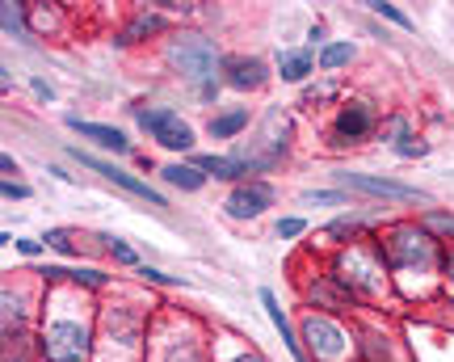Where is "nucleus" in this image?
Returning a JSON list of instances; mask_svg holds the SVG:
<instances>
[{
	"mask_svg": "<svg viewBox=\"0 0 454 362\" xmlns=\"http://www.w3.org/2000/svg\"><path fill=\"white\" fill-rule=\"evenodd\" d=\"M67 299H55V312L43 316V337H38V354L47 362H84L89 350L98 342L93 333V316L84 312H64Z\"/></svg>",
	"mask_w": 454,
	"mask_h": 362,
	"instance_id": "1",
	"label": "nucleus"
},
{
	"mask_svg": "<svg viewBox=\"0 0 454 362\" xmlns=\"http://www.w3.org/2000/svg\"><path fill=\"white\" fill-rule=\"evenodd\" d=\"M379 253H383V262L395 274H429V270L442 265L438 240L421 224H395V228H387V236L379 240Z\"/></svg>",
	"mask_w": 454,
	"mask_h": 362,
	"instance_id": "2",
	"label": "nucleus"
},
{
	"mask_svg": "<svg viewBox=\"0 0 454 362\" xmlns=\"http://www.w3.org/2000/svg\"><path fill=\"white\" fill-rule=\"evenodd\" d=\"M164 59H168L173 72H181V76H185L190 84H198V89L215 84L219 81L215 72H223L219 43L207 38V34H198V30H177L173 34V38H168V47H164Z\"/></svg>",
	"mask_w": 454,
	"mask_h": 362,
	"instance_id": "3",
	"label": "nucleus"
},
{
	"mask_svg": "<svg viewBox=\"0 0 454 362\" xmlns=\"http://www.w3.org/2000/svg\"><path fill=\"white\" fill-rule=\"evenodd\" d=\"M383 265H387V262H383V253L374 257V253H366V248H349L333 274H337V279L345 282L357 299H362V295H374V291H383V287H387Z\"/></svg>",
	"mask_w": 454,
	"mask_h": 362,
	"instance_id": "4",
	"label": "nucleus"
},
{
	"mask_svg": "<svg viewBox=\"0 0 454 362\" xmlns=\"http://www.w3.org/2000/svg\"><path fill=\"white\" fill-rule=\"evenodd\" d=\"M303 342L316 354V362H345L349 354H357V346H349V333L320 312H311L303 320Z\"/></svg>",
	"mask_w": 454,
	"mask_h": 362,
	"instance_id": "5",
	"label": "nucleus"
},
{
	"mask_svg": "<svg viewBox=\"0 0 454 362\" xmlns=\"http://www.w3.org/2000/svg\"><path fill=\"white\" fill-rule=\"evenodd\" d=\"M139 127H144L160 148L168 152H190L194 148V127L177 114V110H168V106H152V110H139Z\"/></svg>",
	"mask_w": 454,
	"mask_h": 362,
	"instance_id": "6",
	"label": "nucleus"
},
{
	"mask_svg": "<svg viewBox=\"0 0 454 362\" xmlns=\"http://www.w3.org/2000/svg\"><path fill=\"white\" fill-rule=\"evenodd\" d=\"M67 156H72V161H81L84 169H93V173H101V177H106V181H114V185H122L127 194L144 198V202H152V207H168V202H164V194H160V190H152L147 181H139V177H130V173H122V169H118V165H110V161H98L93 152L67 148Z\"/></svg>",
	"mask_w": 454,
	"mask_h": 362,
	"instance_id": "7",
	"label": "nucleus"
},
{
	"mask_svg": "<svg viewBox=\"0 0 454 362\" xmlns=\"http://www.w3.org/2000/svg\"><path fill=\"white\" fill-rule=\"evenodd\" d=\"M374 127H379V114H374L371 101H362V98H349L337 110V118H333V135H337V144H362Z\"/></svg>",
	"mask_w": 454,
	"mask_h": 362,
	"instance_id": "8",
	"label": "nucleus"
},
{
	"mask_svg": "<svg viewBox=\"0 0 454 362\" xmlns=\"http://www.w3.org/2000/svg\"><path fill=\"white\" fill-rule=\"evenodd\" d=\"M337 181L345 185V190H357V194L395 198V202H429V194H425V190L404 185V181H391V177H371V173H337Z\"/></svg>",
	"mask_w": 454,
	"mask_h": 362,
	"instance_id": "9",
	"label": "nucleus"
},
{
	"mask_svg": "<svg viewBox=\"0 0 454 362\" xmlns=\"http://www.w3.org/2000/svg\"><path fill=\"white\" fill-rule=\"evenodd\" d=\"M270 207H274V190H270L261 177L244 181V185H236V190L223 198L227 219H257V215H265Z\"/></svg>",
	"mask_w": 454,
	"mask_h": 362,
	"instance_id": "10",
	"label": "nucleus"
},
{
	"mask_svg": "<svg viewBox=\"0 0 454 362\" xmlns=\"http://www.w3.org/2000/svg\"><path fill=\"white\" fill-rule=\"evenodd\" d=\"M265 81H270V64L257 59V55H227L223 59V84L227 89L248 93V89H261Z\"/></svg>",
	"mask_w": 454,
	"mask_h": 362,
	"instance_id": "11",
	"label": "nucleus"
},
{
	"mask_svg": "<svg viewBox=\"0 0 454 362\" xmlns=\"http://www.w3.org/2000/svg\"><path fill=\"white\" fill-rule=\"evenodd\" d=\"M194 165L202 169L207 177H215V181H236V185H244V181H257L253 161H244L240 152H236V156H194Z\"/></svg>",
	"mask_w": 454,
	"mask_h": 362,
	"instance_id": "12",
	"label": "nucleus"
},
{
	"mask_svg": "<svg viewBox=\"0 0 454 362\" xmlns=\"http://www.w3.org/2000/svg\"><path fill=\"white\" fill-rule=\"evenodd\" d=\"M64 122H67V127H72L76 135L93 139V144H98V148H106V152H118V156H122V152H130L127 135L118 131V127H106V122H89V118H81V114H67Z\"/></svg>",
	"mask_w": 454,
	"mask_h": 362,
	"instance_id": "13",
	"label": "nucleus"
},
{
	"mask_svg": "<svg viewBox=\"0 0 454 362\" xmlns=\"http://www.w3.org/2000/svg\"><path fill=\"white\" fill-rule=\"evenodd\" d=\"M261 303H265V316H270V325L278 329V337H282V346L291 350V358H294V362H311V358H308V350H303V342L294 337L291 320H286V312H282V303H278V295L270 291V287H261Z\"/></svg>",
	"mask_w": 454,
	"mask_h": 362,
	"instance_id": "14",
	"label": "nucleus"
},
{
	"mask_svg": "<svg viewBox=\"0 0 454 362\" xmlns=\"http://www.w3.org/2000/svg\"><path fill=\"white\" fill-rule=\"evenodd\" d=\"M311 303L325 308V312H345V308H354L357 303V295L337 279V274H325V279L311 287Z\"/></svg>",
	"mask_w": 454,
	"mask_h": 362,
	"instance_id": "15",
	"label": "nucleus"
},
{
	"mask_svg": "<svg viewBox=\"0 0 454 362\" xmlns=\"http://www.w3.org/2000/svg\"><path fill=\"white\" fill-rule=\"evenodd\" d=\"M43 282H72L76 291H101V287H110V274H101V270H64V265H47L43 270Z\"/></svg>",
	"mask_w": 454,
	"mask_h": 362,
	"instance_id": "16",
	"label": "nucleus"
},
{
	"mask_svg": "<svg viewBox=\"0 0 454 362\" xmlns=\"http://www.w3.org/2000/svg\"><path fill=\"white\" fill-rule=\"evenodd\" d=\"M248 122H253L248 106H231V110H223V114H211L207 135H211V139H236L240 131H248Z\"/></svg>",
	"mask_w": 454,
	"mask_h": 362,
	"instance_id": "17",
	"label": "nucleus"
},
{
	"mask_svg": "<svg viewBox=\"0 0 454 362\" xmlns=\"http://www.w3.org/2000/svg\"><path fill=\"white\" fill-rule=\"evenodd\" d=\"M311 72H316V55H311L308 47L303 51H282V55H278V76H282L286 84L308 81Z\"/></svg>",
	"mask_w": 454,
	"mask_h": 362,
	"instance_id": "18",
	"label": "nucleus"
},
{
	"mask_svg": "<svg viewBox=\"0 0 454 362\" xmlns=\"http://www.w3.org/2000/svg\"><path fill=\"white\" fill-rule=\"evenodd\" d=\"M160 177L168 181V185L185 190V194H198V190L207 185V173H202V169H198V165H181V161H177V165H164Z\"/></svg>",
	"mask_w": 454,
	"mask_h": 362,
	"instance_id": "19",
	"label": "nucleus"
},
{
	"mask_svg": "<svg viewBox=\"0 0 454 362\" xmlns=\"http://www.w3.org/2000/svg\"><path fill=\"white\" fill-rule=\"evenodd\" d=\"M160 30H164V17H160V13H139V17H135V21L127 26V30H122V38H118V43L127 47V43H139L144 34H160Z\"/></svg>",
	"mask_w": 454,
	"mask_h": 362,
	"instance_id": "20",
	"label": "nucleus"
},
{
	"mask_svg": "<svg viewBox=\"0 0 454 362\" xmlns=\"http://www.w3.org/2000/svg\"><path fill=\"white\" fill-rule=\"evenodd\" d=\"M421 228L429 232L434 240H454V215L450 211H434V207H429V211L421 215Z\"/></svg>",
	"mask_w": 454,
	"mask_h": 362,
	"instance_id": "21",
	"label": "nucleus"
},
{
	"mask_svg": "<svg viewBox=\"0 0 454 362\" xmlns=\"http://www.w3.org/2000/svg\"><path fill=\"white\" fill-rule=\"evenodd\" d=\"M0 26H4V34L9 38H26V4H0Z\"/></svg>",
	"mask_w": 454,
	"mask_h": 362,
	"instance_id": "22",
	"label": "nucleus"
},
{
	"mask_svg": "<svg viewBox=\"0 0 454 362\" xmlns=\"http://www.w3.org/2000/svg\"><path fill=\"white\" fill-rule=\"evenodd\" d=\"M362 224H366L362 215H340V219H333V224L325 228V236H333V240H340V245H349L357 232H362Z\"/></svg>",
	"mask_w": 454,
	"mask_h": 362,
	"instance_id": "23",
	"label": "nucleus"
},
{
	"mask_svg": "<svg viewBox=\"0 0 454 362\" xmlns=\"http://www.w3.org/2000/svg\"><path fill=\"white\" fill-rule=\"evenodd\" d=\"M354 59V43H328L325 51H320V67L325 72H337V67H345Z\"/></svg>",
	"mask_w": 454,
	"mask_h": 362,
	"instance_id": "24",
	"label": "nucleus"
},
{
	"mask_svg": "<svg viewBox=\"0 0 454 362\" xmlns=\"http://www.w3.org/2000/svg\"><path fill=\"white\" fill-rule=\"evenodd\" d=\"M412 135H417V131H412V122H408L404 114H395L387 127H383V139H387L391 148H395V144H404V139H412Z\"/></svg>",
	"mask_w": 454,
	"mask_h": 362,
	"instance_id": "25",
	"label": "nucleus"
},
{
	"mask_svg": "<svg viewBox=\"0 0 454 362\" xmlns=\"http://www.w3.org/2000/svg\"><path fill=\"white\" fill-rule=\"evenodd\" d=\"M101 240H106V248H110V257L118 265H139V253H135L127 240H118V236H101Z\"/></svg>",
	"mask_w": 454,
	"mask_h": 362,
	"instance_id": "26",
	"label": "nucleus"
},
{
	"mask_svg": "<svg viewBox=\"0 0 454 362\" xmlns=\"http://www.w3.org/2000/svg\"><path fill=\"white\" fill-rule=\"evenodd\" d=\"M371 13H379V17H387V21H395L400 30H412V17L400 13V9H395V4H387V0H371Z\"/></svg>",
	"mask_w": 454,
	"mask_h": 362,
	"instance_id": "27",
	"label": "nucleus"
},
{
	"mask_svg": "<svg viewBox=\"0 0 454 362\" xmlns=\"http://www.w3.org/2000/svg\"><path fill=\"white\" fill-rule=\"evenodd\" d=\"M303 202H320V207H349V198L345 190H308Z\"/></svg>",
	"mask_w": 454,
	"mask_h": 362,
	"instance_id": "28",
	"label": "nucleus"
},
{
	"mask_svg": "<svg viewBox=\"0 0 454 362\" xmlns=\"http://www.w3.org/2000/svg\"><path fill=\"white\" fill-rule=\"evenodd\" d=\"M395 156H400V161H421L425 152H429V144H425L421 135H412V139H404V144H395Z\"/></svg>",
	"mask_w": 454,
	"mask_h": 362,
	"instance_id": "29",
	"label": "nucleus"
},
{
	"mask_svg": "<svg viewBox=\"0 0 454 362\" xmlns=\"http://www.w3.org/2000/svg\"><path fill=\"white\" fill-rule=\"evenodd\" d=\"M55 253H64V257H76V245H72V232H64V228H51L47 236H43Z\"/></svg>",
	"mask_w": 454,
	"mask_h": 362,
	"instance_id": "30",
	"label": "nucleus"
},
{
	"mask_svg": "<svg viewBox=\"0 0 454 362\" xmlns=\"http://www.w3.org/2000/svg\"><path fill=\"white\" fill-rule=\"evenodd\" d=\"M139 279L156 282V287H185V279H173V274H164V270H156V265H139Z\"/></svg>",
	"mask_w": 454,
	"mask_h": 362,
	"instance_id": "31",
	"label": "nucleus"
},
{
	"mask_svg": "<svg viewBox=\"0 0 454 362\" xmlns=\"http://www.w3.org/2000/svg\"><path fill=\"white\" fill-rule=\"evenodd\" d=\"M308 232V224L299 219V215H286V219H278V236L282 240H294V236H303Z\"/></svg>",
	"mask_w": 454,
	"mask_h": 362,
	"instance_id": "32",
	"label": "nucleus"
},
{
	"mask_svg": "<svg viewBox=\"0 0 454 362\" xmlns=\"http://www.w3.org/2000/svg\"><path fill=\"white\" fill-rule=\"evenodd\" d=\"M0 194L9 198V202H26V198H30V185H21V181H4V185H0Z\"/></svg>",
	"mask_w": 454,
	"mask_h": 362,
	"instance_id": "33",
	"label": "nucleus"
},
{
	"mask_svg": "<svg viewBox=\"0 0 454 362\" xmlns=\"http://www.w3.org/2000/svg\"><path fill=\"white\" fill-rule=\"evenodd\" d=\"M438 270H442V279H446V287H454V245L442 253V265H438Z\"/></svg>",
	"mask_w": 454,
	"mask_h": 362,
	"instance_id": "34",
	"label": "nucleus"
},
{
	"mask_svg": "<svg viewBox=\"0 0 454 362\" xmlns=\"http://www.w3.org/2000/svg\"><path fill=\"white\" fill-rule=\"evenodd\" d=\"M30 89H34V93H38V98H43V101H55V89H51L47 81H38V76H34V81H30Z\"/></svg>",
	"mask_w": 454,
	"mask_h": 362,
	"instance_id": "35",
	"label": "nucleus"
},
{
	"mask_svg": "<svg viewBox=\"0 0 454 362\" xmlns=\"http://www.w3.org/2000/svg\"><path fill=\"white\" fill-rule=\"evenodd\" d=\"M17 253H26V257H38V253H43V240H17Z\"/></svg>",
	"mask_w": 454,
	"mask_h": 362,
	"instance_id": "36",
	"label": "nucleus"
},
{
	"mask_svg": "<svg viewBox=\"0 0 454 362\" xmlns=\"http://www.w3.org/2000/svg\"><path fill=\"white\" fill-rule=\"evenodd\" d=\"M0 169H4V181H13V177H17V161L9 156V152L0 156Z\"/></svg>",
	"mask_w": 454,
	"mask_h": 362,
	"instance_id": "37",
	"label": "nucleus"
},
{
	"mask_svg": "<svg viewBox=\"0 0 454 362\" xmlns=\"http://www.w3.org/2000/svg\"><path fill=\"white\" fill-rule=\"evenodd\" d=\"M231 362H265V358H261L257 350H244V354H236V358H231Z\"/></svg>",
	"mask_w": 454,
	"mask_h": 362,
	"instance_id": "38",
	"label": "nucleus"
},
{
	"mask_svg": "<svg viewBox=\"0 0 454 362\" xmlns=\"http://www.w3.org/2000/svg\"><path fill=\"white\" fill-rule=\"evenodd\" d=\"M308 38H311V47H316V43H325V26L316 21V26H311V34H308Z\"/></svg>",
	"mask_w": 454,
	"mask_h": 362,
	"instance_id": "39",
	"label": "nucleus"
}]
</instances>
